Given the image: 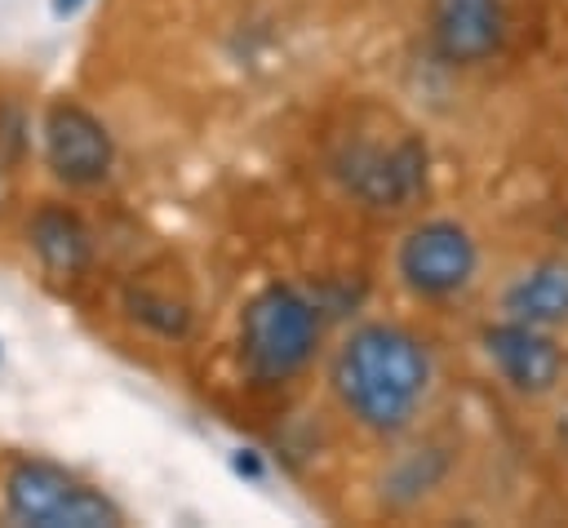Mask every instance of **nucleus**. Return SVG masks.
Instances as JSON below:
<instances>
[{
  "label": "nucleus",
  "instance_id": "nucleus-10",
  "mask_svg": "<svg viewBox=\"0 0 568 528\" xmlns=\"http://www.w3.org/2000/svg\"><path fill=\"white\" fill-rule=\"evenodd\" d=\"M501 311L537 324V328H568V257H541L532 266H524L506 293H501Z\"/></svg>",
  "mask_w": 568,
  "mask_h": 528
},
{
  "label": "nucleus",
  "instance_id": "nucleus-1",
  "mask_svg": "<svg viewBox=\"0 0 568 528\" xmlns=\"http://www.w3.org/2000/svg\"><path fill=\"white\" fill-rule=\"evenodd\" d=\"M430 386H435L430 346L395 319L355 324L328 359L333 399L368 435L408 430L426 408Z\"/></svg>",
  "mask_w": 568,
  "mask_h": 528
},
{
  "label": "nucleus",
  "instance_id": "nucleus-12",
  "mask_svg": "<svg viewBox=\"0 0 568 528\" xmlns=\"http://www.w3.org/2000/svg\"><path fill=\"white\" fill-rule=\"evenodd\" d=\"M235 470H240V475H262L257 453H253V448H235Z\"/></svg>",
  "mask_w": 568,
  "mask_h": 528
},
{
  "label": "nucleus",
  "instance_id": "nucleus-4",
  "mask_svg": "<svg viewBox=\"0 0 568 528\" xmlns=\"http://www.w3.org/2000/svg\"><path fill=\"white\" fill-rule=\"evenodd\" d=\"M328 173L355 204H364L373 213H395L426 195L430 151L404 124L399 129H355V133L337 138V146L328 155Z\"/></svg>",
  "mask_w": 568,
  "mask_h": 528
},
{
  "label": "nucleus",
  "instance_id": "nucleus-9",
  "mask_svg": "<svg viewBox=\"0 0 568 528\" xmlns=\"http://www.w3.org/2000/svg\"><path fill=\"white\" fill-rule=\"evenodd\" d=\"M27 253L36 257V266L67 284V280H80L89 266H93V231L84 222L80 209H71L67 200H40L31 213H27Z\"/></svg>",
  "mask_w": 568,
  "mask_h": 528
},
{
  "label": "nucleus",
  "instance_id": "nucleus-13",
  "mask_svg": "<svg viewBox=\"0 0 568 528\" xmlns=\"http://www.w3.org/2000/svg\"><path fill=\"white\" fill-rule=\"evenodd\" d=\"M84 4H89V0H49V13H53V18H75Z\"/></svg>",
  "mask_w": 568,
  "mask_h": 528
},
{
  "label": "nucleus",
  "instance_id": "nucleus-6",
  "mask_svg": "<svg viewBox=\"0 0 568 528\" xmlns=\"http://www.w3.org/2000/svg\"><path fill=\"white\" fill-rule=\"evenodd\" d=\"M399 284L422 302H448L479 275V244L457 217H422L395 248Z\"/></svg>",
  "mask_w": 568,
  "mask_h": 528
},
{
  "label": "nucleus",
  "instance_id": "nucleus-3",
  "mask_svg": "<svg viewBox=\"0 0 568 528\" xmlns=\"http://www.w3.org/2000/svg\"><path fill=\"white\" fill-rule=\"evenodd\" d=\"M0 506H4V519L22 528H120L124 524V506L106 488H98L80 470L40 453L9 457L0 475Z\"/></svg>",
  "mask_w": 568,
  "mask_h": 528
},
{
  "label": "nucleus",
  "instance_id": "nucleus-8",
  "mask_svg": "<svg viewBox=\"0 0 568 528\" xmlns=\"http://www.w3.org/2000/svg\"><path fill=\"white\" fill-rule=\"evenodd\" d=\"M510 31L506 0H426V35L439 62L484 67L501 53Z\"/></svg>",
  "mask_w": 568,
  "mask_h": 528
},
{
  "label": "nucleus",
  "instance_id": "nucleus-14",
  "mask_svg": "<svg viewBox=\"0 0 568 528\" xmlns=\"http://www.w3.org/2000/svg\"><path fill=\"white\" fill-rule=\"evenodd\" d=\"M4 195H9V160L0 155V213H4Z\"/></svg>",
  "mask_w": 568,
  "mask_h": 528
},
{
  "label": "nucleus",
  "instance_id": "nucleus-5",
  "mask_svg": "<svg viewBox=\"0 0 568 528\" xmlns=\"http://www.w3.org/2000/svg\"><path fill=\"white\" fill-rule=\"evenodd\" d=\"M40 155L58 186L67 191H98L115 173V133L111 124L75 102V98H49L40 106Z\"/></svg>",
  "mask_w": 568,
  "mask_h": 528
},
{
  "label": "nucleus",
  "instance_id": "nucleus-2",
  "mask_svg": "<svg viewBox=\"0 0 568 528\" xmlns=\"http://www.w3.org/2000/svg\"><path fill=\"white\" fill-rule=\"evenodd\" d=\"M320 337H324L320 302L288 280H271L240 311V328H235L240 368L253 386H284L311 368Z\"/></svg>",
  "mask_w": 568,
  "mask_h": 528
},
{
  "label": "nucleus",
  "instance_id": "nucleus-11",
  "mask_svg": "<svg viewBox=\"0 0 568 528\" xmlns=\"http://www.w3.org/2000/svg\"><path fill=\"white\" fill-rule=\"evenodd\" d=\"M120 306L124 315L146 328L151 337H164V342H182L191 333V306L164 288H151V284H124L120 293Z\"/></svg>",
  "mask_w": 568,
  "mask_h": 528
},
{
  "label": "nucleus",
  "instance_id": "nucleus-7",
  "mask_svg": "<svg viewBox=\"0 0 568 528\" xmlns=\"http://www.w3.org/2000/svg\"><path fill=\"white\" fill-rule=\"evenodd\" d=\"M484 359L497 368V377L515 390V395H550L564 382V346L550 328L524 324L515 315H501L493 324H484L479 333Z\"/></svg>",
  "mask_w": 568,
  "mask_h": 528
}]
</instances>
